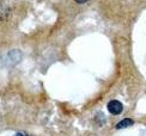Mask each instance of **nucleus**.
<instances>
[{
    "instance_id": "1",
    "label": "nucleus",
    "mask_w": 146,
    "mask_h": 136,
    "mask_svg": "<svg viewBox=\"0 0 146 136\" xmlns=\"http://www.w3.org/2000/svg\"><path fill=\"white\" fill-rule=\"evenodd\" d=\"M107 109H108V111L111 115L117 116V115H120L123 111V105H122V103L119 102V100H111V102L108 103Z\"/></svg>"
},
{
    "instance_id": "2",
    "label": "nucleus",
    "mask_w": 146,
    "mask_h": 136,
    "mask_svg": "<svg viewBox=\"0 0 146 136\" xmlns=\"http://www.w3.org/2000/svg\"><path fill=\"white\" fill-rule=\"evenodd\" d=\"M133 119L131 118H123L121 122H119L117 124H116V129H125V128H128L131 125H133Z\"/></svg>"
},
{
    "instance_id": "3",
    "label": "nucleus",
    "mask_w": 146,
    "mask_h": 136,
    "mask_svg": "<svg viewBox=\"0 0 146 136\" xmlns=\"http://www.w3.org/2000/svg\"><path fill=\"white\" fill-rule=\"evenodd\" d=\"M16 136H33V135H30L28 133H23V131H19V133H17Z\"/></svg>"
},
{
    "instance_id": "4",
    "label": "nucleus",
    "mask_w": 146,
    "mask_h": 136,
    "mask_svg": "<svg viewBox=\"0 0 146 136\" xmlns=\"http://www.w3.org/2000/svg\"><path fill=\"white\" fill-rule=\"evenodd\" d=\"M76 1H77L78 4H84V3H86V1H89V0H76Z\"/></svg>"
}]
</instances>
